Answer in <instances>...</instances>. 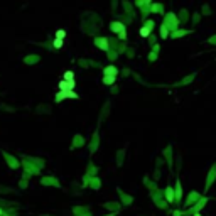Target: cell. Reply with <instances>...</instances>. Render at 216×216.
I'll return each mask as SVG.
<instances>
[{"label": "cell", "mask_w": 216, "mask_h": 216, "mask_svg": "<svg viewBox=\"0 0 216 216\" xmlns=\"http://www.w3.org/2000/svg\"><path fill=\"white\" fill-rule=\"evenodd\" d=\"M105 74H106V76H117V69H115V68H106V69H105Z\"/></svg>", "instance_id": "3957f363"}, {"label": "cell", "mask_w": 216, "mask_h": 216, "mask_svg": "<svg viewBox=\"0 0 216 216\" xmlns=\"http://www.w3.org/2000/svg\"><path fill=\"white\" fill-rule=\"evenodd\" d=\"M162 37H167V29L162 27Z\"/></svg>", "instance_id": "7c38bea8"}, {"label": "cell", "mask_w": 216, "mask_h": 216, "mask_svg": "<svg viewBox=\"0 0 216 216\" xmlns=\"http://www.w3.org/2000/svg\"><path fill=\"white\" fill-rule=\"evenodd\" d=\"M196 216H199V214H196Z\"/></svg>", "instance_id": "5bb4252c"}, {"label": "cell", "mask_w": 216, "mask_h": 216, "mask_svg": "<svg viewBox=\"0 0 216 216\" xmlns=\"http://www.w3.org/2000/svg\"><path fill=\"white\" fill-rule=\"evenodd\" d=\"M73 78H74V74L71 73V71H68V73L64 74V80H66V81H73Z\"/></svg>", "instance_id": "8992f818"}, {"label": "cell", "mask_w": 216, "mask_h": 216, "mask_svg": "<svg viewBox=\"0 0 216 216\" xmlns=\"http://www.w3.org/2000/svg\"><path fill=\"white\" fill-rule=\"evenodd\" d=\"M59 88H61V91H73V88H74V80L73 81H59Z\"/></svg>", "instance_id": "6da1fadb"}, {"label": "cell", "mask_w": 216, "mask_h": 216, "mask_svg": "<svg viewBox=\"0 0 216 216\" xmlns=\"http://www.w3.org/2000/svg\"><path fill=\"white\" fill-rule=\"evenodd\" d=\"M63 93H64V91H63ZM64 98H78V95H76L74 91H66V93H64Z\"/></svg>", "instance_id": "5b68a950"}, {"label": "cell", "mask_w": 216, "mask_h": 216, "mask_svg": "<svg viewBox=\"0 0 216 216\" xmlns=\"http://www.w3.org/2000/svg\"><path fill=\"white\" fill-rule=\"evenodd\" d=\"M111 31H113V32H122V31H123V26H122V24H111Z\"/></svg>", "instance_id": "277c9868"}, {"label": "cell", "mask_w": 216, "mask_h": 216, "mask_svg": "<svg viewBox=\"0 0 216 216\" xmlns=\"http://www.w3.org/2000/svg\"><path fill=\"white\" fill-rule=\"evenodd\" d=\"M0 214H2V211H0Z\"/></svg>", "instance_id": "4fadbf2b"}, {"label": "cell", "mask_w": 216, "mask_h": 216, "mask_svg": "<svg viewBox=\"0 0 216 216\" xmlns=\"http://www.w3.org/2000/svg\"><path fill=\"white\" fill-rule=\"evenodd\" d=\"M61 46H63V41H61V39H56V41H54V48H61Z\"/></svg>", "instance_id": "30bf717a"}, {"label": "cell", "mask_w": 216, "mask_h": 216, "mask_svg": "<svg viewBox=\"0 0 216 216\" xmlns=\"http://www.w3.org/2000/svg\"><path fill=\"white\" fill-rule=\"evenodd\" d=\"M56 35H57V39H63L64 35H66V32H64V31H57V32H56Z\"/></svg>", "instance_id": "9c48e42d"}, {"label": "cell", "mask_w": 216, "mask_h": 216, "mask_svg": "<svg viewBox=\"0 0 216 216\" xmlns=\"http://www.w3.org/2000/svg\"><path fill=\"white\" fill-rule=\"evenodd\" d=\"M150 27H152V22H149V24H147V27L140 29V34H142L143 37H147V35H149V32H150Z\"/></svg>", "instance_id": "7a4b0ae2"}, {"label": "cell", "mask_w": 216, "mask_h": 216, "mask_svg": "<svg viewBox=\"0 0 216 216\" xmlns=\"http://www.w3.org/2000/svg\"><path fill=\"white\" fill-rule=\"evenodd\" d=\"M113 81H115L113 76H105V83H106V85H111Z\"/></svg>", "instance_id": "ba28073f"}, {"label": "cell", "mask_w": 216, "mask_h": 216, "mask_svg": "<svg viewBox=\"0 0 216 216\" xmlns=\"http://www.w3.org/2000/svg\"><path fill=\"white\" fill-rule=\"evenodd\" d=\"M167 199H169V203L172 201V191H171V189L167 191Z\"/></svg>", "instance_id": "8fae6325"}, {"label": "cell", "mask_w": 216, "mask_h": 216, "mask_svg": "<svg viewBox=\"0 0 216 216\" xmlns=\"http://www.w3.org/2000/svg\"><path fill=\"white\" fill-rule=\"evenodd\" d=\"M96 44L102 46L103 49H106V42H105V39H96Z\"/></svg>", "instance_id": "52a82bcc"}]
</instances>
